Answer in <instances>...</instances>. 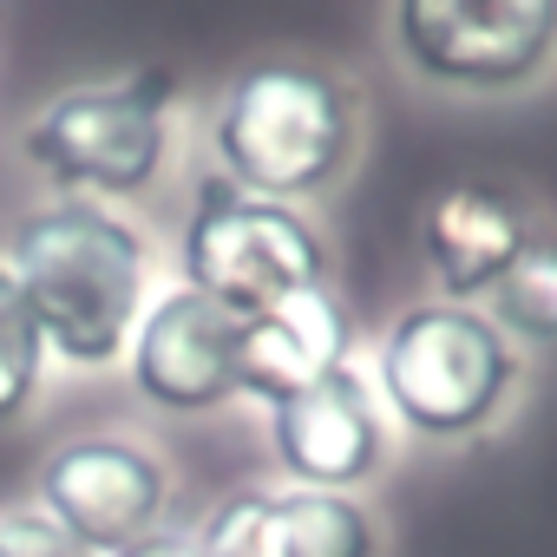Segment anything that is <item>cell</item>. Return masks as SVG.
Here are the masks:
<instances>
[{
  "label": "cell",
  "mask_w": 557,
  "mask_h": 557,
  "mask_svg": "<svg viewBox=\"0 0 557 557\" xmlns=\"http://www.w3.org/2000/svg\"><path fill=\"white\" fill-rule=\"evenodd\" d=\"M8 275L21 283L47 348L73 368H106L132 348L145 302V243L92 197L40 203L14 243Z\"/></svg>",
  "instance_id": "cell-1"
},
{
  "label": "cell",
  "mask_w": 557,
  "mask_h": 557,
  "mask_svg": "<svg viewBox=\"0 0 557 557\" xmlns=\"http://www.w3.org/2000/svg\"><path fill=\"white\" fill-rule=\"evenodd\" d=\"M355 151V99L335 73L302 60L243 66L216 106V158L236 190L296 203L342 177Z\"/></svg>",
  "instance_id": "cell-2"
},
{
  "label": "cell",
  "mask_w": 557,
  "mask_h": 557,
  "mask_svg": "<svg viewBox=\"0 0 557 557\" xmlns=\"http://www.w3.org/2000/svg\"><path fill=\"white\" fill-rule=\"evenodd\" d=\"M518 381V361L492 315L466 302H420L381 342V394L426 440L479 433Z\"/></svg>",
  "instance_id": "cell-3"
},
{
  "label": "cell",
  "mask_w": 557,
  "mask_h": 557,
  "mask_svg": "<svg viewBox=\"0 0 557 557\" xmlns=\"http://www.w3.org/2000/svg\"><path fill=\"white\" fill-rule=\"evenodd\" d=\"M184 275H190L184 289L210 296L216 309L243 322L269 302L322 283L329 249L302 223L296 203H269V197L223 184V190H203L184 223Z\"/></svg>",
  "instance_id": "cell-4"
},
{
  "label": "cell",
  "mask_w": 557,
  "mask_h": 557,
  "mask_svg": "<svg viewBox=\"0 0 557 557\" xmlns=\"http://www.w3.org/2000/svg\"><path fill=\"white\" fill-rule=\"evenodd\" d=\"M164 79L73 86L34 112L27 158L60 184V197H138L164 164Z\"/></svg>",
  "instance_id": "cell-5"
},
{
  "label": "cell",
  "mask_w": 557,
  "mask_h": 557,
  "mask_svg": "<svg viewBox=\"0 0 557 557\" xmlns=\"http://www.w3.org/2000/svg\"><path fill=\"white\" fill-rule=\"evenodd\" d=\"M394 34L420 79L505 92L557 53V0H400Z\"/></svg>",
  "instance_id": "cell-6"
},
{
  "label": "cell",
  "mask_w": 557,
  "mask_h": 557,
  "mask_svg": "<svg viewBox=\"0 0 557 557\" xmlns=\"http://www.w3.org/2000/svg\"><path fill=\"white\" fill-rule=\"evenodd\" d=\"M40 505L86 557H125L164 511V466L132 440H73L40 466Z\"/></svg>",
  "instance_id": "cell-7"
},
{
  "label": "cell",
  "mask_w": 557,
  "mask_h": 557,
  "mask_svg": "<svg viewBox=\"0 0 557 557\" xmlns=\"http://www.w3.org/2000/svg\"><path fill=\"white\" fill-rule=\"evenodd\" d=\"M269 446H275V466L302 479L309 492H348V485L374 479L387 459V426H381L374 387L355 368H342L322 387L269 407Z\"/></svg>",
  "instance_id": "cell-8"
},
{
  "label": "cell",
  "mask_w": 557,
  "mask_h": 557,
  "mask_svg": "<svg viewBox=\"0 0 557 557\" xmlns=\"http://www.w3.org/2000/svg\"><path fill=\"white\" fill-rule=\"evenodd\" d=\"M132 387L164 413H203L236 394V315L197 289L164 296L132 329Z\"/></svg>",
  "instance_id": "cell-9"
},
{
  "label": "cell",
  "mask_w": 557,
  "mask_h": 557,
  "mask_svg": "<svg viewBox=\"0 0 557 557\" xmlns=\"http://www.w3.org/2000/svg\"><path fill=\"white\" fill-rule=\"evenodd\" d=\"M348 348H355L348 309L335 302L329 283H309V289L236 322V394L283 407V400L322 387L329 374H342Z\"/></svg>",
  "instance_id": "cell-10"
},
{
  "label": "cell",
  "mask_w": 557,
  "mask_h": 557,
  "mask_svg": "<svg viewBox=\"0 0 557 557\" xmlns=\"http://www.w3.org/2000/svg\"><path fill=\"white\" fill-rule=\"evenodd\" d=\"M203 557H374L381 531L348 492H236L197 531Z\"/></svg>",
  "instance_id": "cell-11"
},
{
  "label": "cell",
  "mask_w": 557,
  "mask_h": 557,
  "mask_svg": "<svg viewBox=\"0 0 557 557\" xmlns=\"http://www.w3.org/2000/svg\"><path fill=\"white\" fill-rule=\"evenodd\" d=\"M420 243H426V262H433V275H440L446 302H472V296H492L498 275L524 256L531 223H524V210H518L505 190H492V184H446V190L426 203Z\"/></svg>",
  "instance_id": "cell-12"
},
{
  "label": "cell",
  "mask_w": 557,
  "mask_h": 557,
  "mask_svg": "<svg viewBox=\"0 0 557 557\" xmlns=\"http://www.w3.org/2000/svg\"><path fill=\"white\" fill-rule=\"evenodd\" d=\"M492 329L531 342V348H557V236H531L524 256L498 275L492 289Z\"/></svg>",
  "instance_id": "cell-13"
},
{
  "label": "cell",
  "mask_w": 557,
  "mask_h": 557,
  "mask_svg": "<svg viewBox=\"0 0 557 557\" xmlns=\"http://www.w3.org/2000/svg\"><path fill=\"white\" fill-rule=\"evenodd\" d=\"M47 368V335L21 296V283L0 269V420H21Z\"/></svg>",
  "instance_id": "cell-14"
},
{
  "label": "cell",
  "mask_w": 557,
  "mask_h": 557,
  "mask_svg": "<svg viewBox=\"0 0 557 557\" xmlns=\"http://www.w3.org/2000/svg\"><path fill=\"white\" fill-rule=\"evenodd\" d=\"M0 557H86V550L47 518H0Z\"/></svg>",
  "instance_id": "cell-15"
},
{
  "label": "cell",
  "mask_w": 557,
  "mask_h": 557,
  "mask_svg": "<svg viewBox=\"0 0 557 557\" xmlns=\"http://www.w3.org/2000/svg\"><path fill=\"white\" fill-rule=\"evenodd\" d=\"M125 557H203V550H197V537H145Z\"/></svg>",
  "instance_id": "cell-16"
}]
</instances>
